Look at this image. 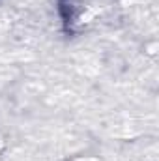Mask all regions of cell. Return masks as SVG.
<instances>
[{"mask_svg": "<svg viewBox=\"0 0 159 161\" xmlns=\"http://www.w3.org/2000/svg\"><path fill=\"white\" fill-rule=\"evenodd\" d=\"M75 2L73 0H58V11L62 17V23L66 26V32L73 30V25L77 23V15H75Z\"/></svg>", "mask_w": 159, "mask_h": 161, "instance_id": "1", "label": "cell"}]
</instances>
